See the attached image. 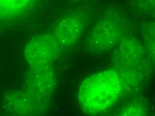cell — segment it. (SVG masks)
Here are the masks:
<instances>
[{
  "label": "cell",
  "mask_w": 155,
  "mask_h": 116,
  "mask_svg": "<svg viewBox=\"0 0 155 116\" xmlns=\"http://www.w3.org/2000/svg\"><path fill=\"white\" fill-rule=\"evenodd\" d=\"M120 89V79L114 72L104 71L90 76L79 88L80 107L87 114L102 112L114 104Z\"/></svg>",
  "instance_id": "1"
}]
</instances>
